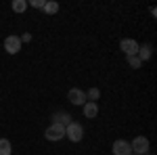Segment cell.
I'll list each match as a JSON object with an SVG mask.
<instances>
[{"mask_svg": "<svg viewBox=\"0 0 157 155\" xmlns=\"http://www.w3.org/2000/svg\"><path fill=\"white\" fill-rule=\"evenodd\" d=\"M140 61H147L151 57V44H145V46H138V55H136Z\"/></svg>", "mask_w": 157, "mask_h": 155, "instance_id": "8fae6325", "label": "cell"}, {"mask_svg": "<svg viewBox=\"0 0 157 155\" xmlns=\"http://www.w3.org/2000/svg\"><path fill=\"white\" fill-rule=\"evenodd\" d=\"M19 40H21V42H29V40H32V36H29V34H23Z\"/></svg>", "mask_w": 157, "mask_h": 155, "instance_id": "e0dca14e", "label": "cell"}, {"mask_svg": "<svg viewBox=\"0 0 157 155\" xmlns=\"http://www.w3.org/2000/svg\"><path fill=\"white\" fill-rule=\"evenodd\" d=\"M13 153V147L9 138H0V155H11Z\"/></svg>", "mask_w": 157, "mask_h": 155, "instance_id": "30bf717a", "label": "cell"}, {"mask_svg": "<svg viewBox=\"0 0 157 155\" xmlns=\"http://www.w3.org/2000/svg\"><path fill=\"white\" fill-rule=\"evenodd\" d=\"M25 9H27V2H25V0H15V2H13V11L15 13H23Z\"/></svg>", "mask_w": 157, "mask_h": 155, "instance_id": "7c38bea8", "label": "cell"}, {"mask_svg": "<svg viewBox=\"0 0 157 155\" xmlns=\"http://www.w3.org/2000/svg\"><path fill=\"white\" fill-rule=\"evenodd\" d=\"M113 155H132V149H130V143L128 141H115L113 143Z\"/></svg>", "mask_w": 157, "mask_h": 155, "instance_id": "52a82bcc", "label": "cell"}, {"mask_svg": "<svg viewBox=\"0 0 157 155\" xmlns=\"http://www.w3.org/2000/svg\"><path fill=\"white\" fill-rule=\"evenodd\" d=\"M4 50H6L9 55H17V52L21 50V40L17 36H9L4 40Z\"/></svg>", "mask_w": 157, "mask_h": 155, "instance_id": "5b68a950", "label": "cell"}, {"mask_svg": "<svg viewBox=\"0 0 157 155\" xmlns=\"http://www.w3.org/2000/svg\"><path fill=\"white\" fill-rule=\"evenodd\" d=\"M128 63H130V67H134V69H138V67L143 65V61L138 59L136 55H134V57H128Z\"/></svg>", "mask_w": 157, "mask_h": 155, "instance_id": "9a60e30c", "label": "cell"}, {"mask_svg": "<svg viewBox=\"0 0 157 155\" xmlns=\"http://www.w3.org/2000/svg\"><path fill=\"white\" fill-rule=\"evenodd\" d=\"M130 149H132L136 155H145L149 151V141H147L145 136H136L132 143H130Z\"/></svg>", "mask_w": 157, "mask_h": 155, "instance_id": "3957f363", "label": "cell"}, {"mask_svg": "<svg viewBox=\"0 0 157 155\" xmlns=\"http://www.w3.org/2000/svg\"><path fill=\"white\" fill-rule=\"evenodd\" d=\"M67 99H69V103H73V105H84L86 103V92L80 90V88H71V90L67 92Z\"/></svg>", "mask_w": 157, "mask_h": 155, "instance_id": "8992f818", "label": "cell"}, {"mask_svg": "<svg viewBox=\"0 0 157 155\" xmlns=\"http://www.w3.org/2000/svg\"><path fill=\"white\" fill-rule=\"evenodd\" d=\"M65 136H67L71 143H80V141L84 138V128H82L80 124L71 122L69 126H65Z\"/></svg>", "mask_w": 157, "mask_h": 155, "instance_id": "6da1fadb", "label": "cell"}, {"mask_svg": "<svg viewBox=\"0 0 157 155\" xmlns=\"http://www.w3.org/2000/svg\"><path fill=\"white\" fill-rule=\"evenodd\" d=\"M52 119H55L52 124H61V126H69V124H71V115H69V113H65V111L55 113V115H52Z\"/></svg>", "mask_w": 157, "mask_h": 155, "instance_id": "9c48e42d", "label": "cell"}, {"mask_svg": "<svg viewBox=\"0 0 157 155\" xmlns=\"http://www.w3.org/2000/svg\"><path fill=\"white\" fill-rule=\"evenodd\" d=\"M98 96H101V90H98V88H90V90H88V95H86V99H90V101L94 103Z\"/></svg>", "mask_w": 157, "mask_h": 155, "instance_id": "5bb4252c", "label": "cell"}, {"mask_svg": "<svg viewBox=\"0 0 157 155\" xmlns=\"http://www.w3.org/2000/svg\"><path fill=\"white\" fill-rule=\"evenodd\" d=\"M44 136L48 138V141H61L63 136H65V126H61V124H50L46 132H44Z\"/></svg>", "mask_w": 157, "mask_h": 155, "instance_id": "7a4b0ae2", "label": "cell"}, {"mask_svg": "<svg viewBox=\"0 0 157 155\" xmlns=\"http://www.w3.org/2000/svg\"><path fill=\"white\" fill-rule=\"evenodd\" d=\"M82 107H84V115H86V118L94 119V118L98 115V105H97V103H92V101H86Z\"/></svg>", "mask_w": 157, "mask_h": 155, "instance_id": "ba28073f", "label": "cell"}, {"mask_svg": "<svg viewBox=\"0 0 157 155\" xmlns=\"http://www.w3.org/2000/svg\"><path fill=\"white\" fill-rule=\"evenodd\" d=\"M29 4H32V6H36V9H44V4H46V2H44V0H32Z\"/></svg>", "mask_w": 157, "mask_h": 155, "instance_id": "2e32d148", "label": "cell"}, {"mask_svg": "<svg viewBox=\"0 0 157 155\" xmlns=\"http://www.w3.org/2000/svg\"><path fill=\"white\" fill-rule=\"evenodd\" d=\"M120 48L124 50V55H126V57H134V55H138V42H136V40H130V38L121 40Z\"/></svg>", "mask_w": 157, "mask_h": 155, "instance_id": "277c9868", "label": "cell"}, {"mask_svg": "<svg viewBox=\"0 0 157 155\" xmlns=\"http://www.w3.org/2000/svg\"><path fill=\"white\" fill-rule=\"evenodd\" d=\"M57 11H59V4H57V2H46V4H44V13H46V15H55Z\"/></svg>", "mask_w": 157, "mask_h": 155, "instance_id": "4fadbf2b", "label": "cell"}, {"mask_svg": "<svg viewBox=\"0 0 157 155\" xmlns=\"http://www.w3.org/2000/svg\"><path fill=\"white\" fill-rule=\"evenodd\" d=\"M132 155H136V153H132Z\"/></svg>", "mask_w": 157, "mask_h": 155, "instance_id": "ac0fdd59", "label": "cell"}]
</instances>
